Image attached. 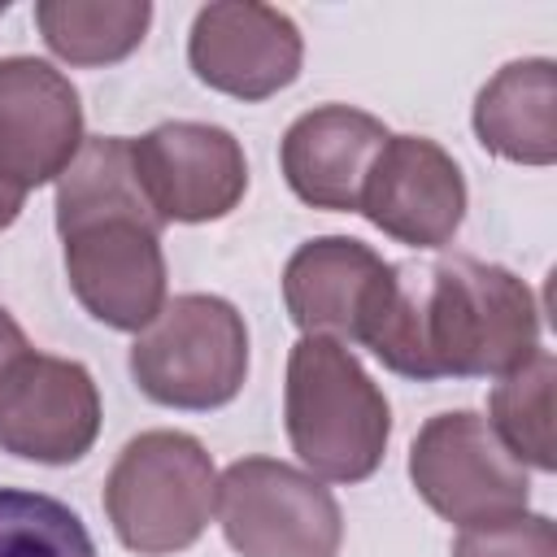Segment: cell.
<instances>
[{
  "label": "cell",
  "instance_id": "obj_21",
  "mask_svg": "<svg viewBox=\"0 0 557 557\" xmlns=\"http://www.w3.org/2000/svg\"><path fill=\"white\" fill-rule=\"evenodd\" d=\"M30 348H26V335H22V326L0 309V374L17 361V357H26Z\"/></svg>",
  "mask_w": 557,
  "mask_h": 557
},
{
  "label": "cell",
  "instance_id": "obj_10",
  "mask_svg": "<svg viewBox=\"0 0 557 557\" xmlns=\"http://www.w3.org/2000/svg\"><path fill=\"white\" fill-rule=\"evenodd\" d=\"M383 235L440 248L466 218V183L457 161L422 135H392L361 187L357 205Z\"/></svg>",
  "mask_w": 557,
  "mask_h": 557
},
{
  "label": "cell",
  "instance_id": "obj_19",
  "mask_svg": "<svg viewBox=\"0 0 557 557\" xmlns=\"http://www.w3.org/2000/svg\"><path fill=\"white\" fill-rule=\"evenodd\" d=\"M0 557H96V544L65 500L0 487Z\"/></svg>",
  "mask_w": 557,
  "mask_h": 557
},
{
  "label": "cell",
  "instance_id": "obj_9",
  "mask_svg": "<svg viewBox=\"0 0 557 557\" xmlns=\"http://www.w3.org/2000/svg\"><path fill=\"white\" fill-rule=\"evenodd\" d=\"M83 148V104L61 70L35 57L0 61V178L22 196Z\"/></svg>",
  "mask_w": 557,
  "mask_h": 557
},
{
  "label": "cell",
  "instance_id": "obj_11",
  "mask_svg": "<svg viewBox=\"0 0 557 557\" xmlns=\"http://www.w3.org/2000/svg\"><path fill=\"white\" fill-rule=\"evenodd\" d=\"M187 57L200 83L239 96L265 100L300 74V30L287 13L270 4H209L191 22Z\"/></svg>",
  "mask_w": 557,
  "mask_h": 557
},
{
  "label": "cell",
  "instance_id": "obj_3",
  "mask_svg": "<svg viewBox=\"0 0 557 557\" xmlns=\"http://www.w3.org/2000/svg\"><path fill=\"white\" fill-rule=\"evenodd\" d=\"M218 505V474L200 440L183 431L135 435L109 470L104 509L131 553L161 557L200 540Z\"/></svg>",
  "mask_w": 557,
  "mask_h": 557
},
{
  "label": "cell",
  "instance_id": "obj_6",
  "mask_svg": "<svg viewBox=\"0 0 557 557\" xmlns=\"http://www.w3.org/2000/svg\"><path fill=\"white\" fill-rule=\"evenodd\" d=\"M409 479L418 496L457 527L513 518L531 496L527 466L500 444L492 422L470 409L435 413L418 431L409 448Z\"/></svg>",
  "mask_w": 557,
  "mask_h": 557
},
{
  "label": "cell",
  "instance_id": "obj_8",
  "mask_svg": "<svg viewBox=\"0 0 557 557\" xmlns=\"http://www.w3.org/2000/svg\"><path fill=\"white\" fill-rule=\"evenodd\" d=\"M100 431V396L78 361L26 352L0 374V444L13 457L65 466Z\"/></svg>",
  "mask_w": 557,
  "mask_h": 557
},
{
  "label": "cell",
  "instance_id": "obj_23",
  "mask_svg": "<svg viewBox=\"0 0 557 557\" xmlns=\"http://www.w3.org/2000/svg\"><path fill=\"white\" fill-rule=\"evenodd\" d=\"M0 13H4V4H0Z\"/></svg>",
  "mask_w": 557,
  "mask_h": 557
},
{
  "label": "cell",
  "instance_id": "obj_1",
  "mask_svg": "<svg viewBox=\"0 0 557 557\" xmlns=\"http://www.w3.org/2000/svg\"><path fill=\"white\" fill-rule=\"evenodd\" d=\"M357 344L409 379L509 374L540 352V309L505 265L474 257L396 261L374 283Z\"/></svg>",
  "mask_w": 557,
  "mask_h": 557
},
{
  "label": "cell",
  "instance_id": "obj_18",
  "mask_svg": "<svg viewBox=\"0 0 557 557\" xmlns=\"http://www.w3.org/2000/svg\"><path fill=\"white\" fill-rule=\"evenodd\" d=\"M553 383H557V361H553V352L540 348L522 366L500 374V383L492 387V431L522 466H535V470L557 466Z\"/></svg>",
  "mask_w": 557,
  "mask_h": 557
},
{
  "label": "cell",
  "instance_id": "obj_13",
  "mask_svg": "<svg viewBox=\"0 0 557 557\" xmlns=\"http://www.w3.org/2000/svg\"><path fill=\"white\" fill-rule=\"evenodd\" d=\"M387 126L352 104H322L300 113L283 135V174L313 209H357L361 187L387 144Z\"/></svg>",
  "mask_w": 557,
  "mask_h": 557
},
{
  "label": "cell",
  "instance_id": "obj_22",
  "mask_svg": "<svg viewBox=\"0 0 557 557\" xmlns=\"http://www.w3.org/2000/svg\"><path fill=\"white\" fill-rule=\"evenodd\" d=\"M22 200H26V196H22L17 187H9V183L0 178V226H9V222H13L17 213H22Z\"/></svg>",
  "mask_w": 557,
  "mask_h": 557
},
{
  "label": "cell",
  "instance_id": "obj_17",
  "mask_svg": "<svg viewBox=\"0 0 557 557\" xmlns=\"http://www.w3.org/2000/svg\"><path fill=\"white\" fill-rule=\"evenodd\" d=\"M35 22L48 48L74 65H104L139 48L152 4L135 0H44L35 4Z\"/></svg>",
  "mask_w": 557,
  "mask_h": 557
},
{
  "label": "cell",
  "instance_id": "obj_14",
  "mask_svg": "<svg viewBox=\"0 0 557 557\" xmlns=\"http://www.w3.org/2000/svg\"><path fill=\"white\" fill-rule=\"evenodd\" d=\"M383 265L387 261L374 248L348 235H322L300 244L283 270V300L292 322L305 335L357 339Z\"/></svg>",
  "mask_w": 557,
  "mask_h": 557
},
{
  "label": "cell",
  "instance_id": "obj_4",
  "mask_svg": "<svg viewBox=\"0 0 557 557\" xmlns=\"http://www.w3.org/2000/svg\"><path fill=\"white\" fill-rule=\"evenodd\" d=\"M131 374L170 409H218L248 374V326L222 296H174L135 339Z\"/></svg>",
  "mask_w": 557,
  "mask_h": 557
},
{
  "label": "cell",
  "instance_id": "obj_7",
  "mask_svg": "<svg viewBox=\"0 0 557 557\" xmlns=\"http://www.w3.org/2000/svg\"><path fill=\"white\" fill-rule=\"evenodd\" d=\"M135 170L161 222H213L248 187V161L231 131L209 122H161L131 139Z\"/></svg>",
  "mask_w": 557,
  "mask_h": 557
},
{
  "label": "cell",
  "instance_id": "obj_2",
  "mask_svg": "<svg viewBox=\"0 0 557 557\" xmlns=\"http://www.w3.org/2000/svg\"><path fill=\"white\" fill-rule=\"evenodd\" d=\"M287 435L296 457L331 483H357L383 461L392 409L361 361L331 335H305L292 348Z\"/></svg>",
  "mask_w": 557,
  "mask_h": 557
},
{
  "label": "cell",
  "instance_id": "obj_5",
  "mask_svg": "<svg viewBox=\"0 0 557 557\" xmlns=\"http://www.w3.org/2000/svg\"><path fill=\"white\" fill-rule=\"evenodd\" d=\"M222 535L239 557H335L344 518L335 496L274 457H244L218 479Z\"/></svg>",
  "mask_w": 557,
  "mask_h": 557
},
{
  "label": "cell",
  "instance_id": "obj_16",
  "mask_svg": "<svg viewBox=\"0 0 557 557\" xmlns=\"http://www.w3.org/2000/svg\"><path fill=\"white\" fill-rule=\"evenodd\" d=\"M96 222H139L161 231L165 222L144 196L139 170H135V148L126 135H96L83 139L74 161L57 178V231L61 239L96 226Z\"/></svg>",
  "mask_w": 557,
  "mask_h": 557
},
{
  "label": "cell",
  "instance_id": "obj_15",
  "mask_svg": "<svg viewBox=\"0 0 557 557\" xmlns=\"http://www.w3.org/2000/svg\"><path fill=\"white\" fill-rule=\"evenodd\" d=\"M479 144L505 161L553 165L557 157V70L544 57L509 61L474 100Z\"/></svg>",
  "mask_w": 557,
  "mask_h": 557
},
{
  "label": "cell",
  "instance_id": "obj_20",
  "mask_svg": "<svg viewBox=\"0 0 557 557\" xmlns=\"http://www.w3.org/2000/svg\"><path fill=\"white\" fill-rule=\"evenodd\" d=\"M453 557H557V531L544 513H513L487 527H466Z\"/></svg>",
  "mask_w": 557,
  "mask_h": 557
},
{
  "label": "cell",
  "instance_id": "obj_12",
  "mask_svg": "<svg viewBox=\"0 0 557 557\" xmlns=\"http://www.w3.org/2000/svg\"><path fill=\"white\" fill-rule=\"evenodd\" d=\"M65 274L91 318L144 331L165 309V257L152 226L96 222L65 235Z\"/></svg>",
  "mask_w": 557,
  "mask_h": 557
}]
</instances>
